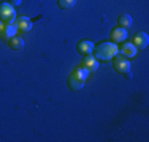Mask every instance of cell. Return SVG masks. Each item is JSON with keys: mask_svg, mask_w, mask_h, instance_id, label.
I'll return each instance as SVG.
<instances>
[{"mask_svg": "<svg viewBox=\"0 0 149 142\" xmlns=\"http://www.w3.org/2000/svg\"><path fill=\"white\" fill-rule=\"evenodd\" d=\"M118 46L114 43H102L97 48H94V54L97 60H111L118 54Z\"/></svg>", "mask_w": 149, "mask_h": 142, "instance_id": "cell-1", "label": "cell"}, {"mask_svg": "<svg viewBox=\"0 0 149 142\" xmlns=\"http://www.w3.org/2000/svg\"><path fill=\"white\" fill-rule=\"evenodd\" d=\"M87 76H89V71H87V70H84L83 66H81V68H76L72 74H70V77H68L70 90H72V92L81 90L83 85H84V82H86V79H87Z\"/></svg>", "mask_w": 149, "mask_h": 142, "instance_id": "cell-2", "label": "cell"}, {"mask_svg": "<svg viewBox=\"0 0 149 142\" xmlns=\"http://www.w3.org/2000/svg\"><path fill=\"white\" fill-rule=\"evenodd\" d=\"M133 44H135L136 49H146L148 44H149L148 33H144V32H138V33L133 37Z\"/></svg>", "mask_w": 149, "mask_h": 142, "instance_id": "cell-7", "label": "cell"}, {"mask_svg": "<svg viewBox=\"0 0 149 142\" xmlns=\"http://www.w3.org/2000/svg\"><path fill=\"white\" fill-rule=\"evenodd\" d=\"M8 44L13 51H21L24 48V40L21 37H11V38H8Z\"/></svg>", "mask_w": 149, "mask_h": 142, "instance_id": "cell-13", "label": "cell"}, {"mask_svg": "<svg viewBox=\"0 0 149 142\" xmlns=\"http://www.w3.org/2000/svg\"><path fill=\"white\" fill-rule=\"evenodd\" d=\"M16 19L15 6L10 3H0V21L5 24H11Z\"/></svg>", "mask_w": 149, "mask_h": 142, "instance_id": "cell-4", "label": "cell"}, {"mask_svg": "<svg viewBox=\"0 0 149 142\" xmlns=\"http://www.w3.org/2000/svg\"><path fill=\"white\" fill-rule=\"evenodd\" d=\"M114 70L118 71V73L120 74H124L125 77H132V73H130V62H129V59L127 57H124V55H119V57H114Z\"/></svg>", "mask_w": 149, "mask_h": 142, "instance_id": "cell-3", "label": "cell"}, {"mask_svg": "<svg viewBox=\"0 0 149 142\" xmlns=\"http://www.w3.org/2000/svg\"><path fill=\"white\" fill-rule=\"evenodd\" d=\"M81 66H83L84 70H87L89 73H94V71L98 70V60L95 59V57H92L91 54L84 55L83 62H81Z\"/></svg>", "mask_w": 149, "mask_h": 142, "instance_id": "cell-6", "label": "cell"}, {"mask_svg": "<svg viewBox=\"0 0 149 142\" xmlns=\"http://www.w3.org/2000/svg\"><path fill=\"white\" fill-rule=\"evenodd\" d=\"M22 3V0H13V5H21Z\"/></svg>", "mask_w": 149, "mask_h": 142, "instance_id": "cell-15", "label": "cell"}, {"mask_svg": "<svg viewBox=\"0 0 149 142\" xmlns=\"http://www.w3.org/2000/svg\"><path fill=\"white\" fill-rule=\"evenodd\" d=\"M17 30L16 24H5V22H0V38H11L15 37Z\"/></svg>", "mask_w": 149, "mask_h": 142, "instance_id": "cell-5", "label": "cell"}, {"mask_svg": "<svg viewBox=\"0 0 149 142\" xmlns=\"http://www.w3.org/2000/svg\"><path fill=\"white\" fill-rule=\"evenodd\" d=\"M132 24H133V19H132V16H130V14L124 13V14H120V16H119V19H118V26L119 27L129 28V27H132Z\"/></svg>", "mask_w": 149, "mask_h": 142, "instance_id": "cell-12", "label": "cell"}, {"mask_svg": "<svg viewBox=\"0 0 149 142\" xmlns=\"http://www.w3.org/2000/svg\"><path fill=\"white\" fill-rule=\"evenodd\" d=\"M16 26H17V30H21V32H30L32 30V21L26 16H21L17 19Z\"/></svg>", "mask_w": 149, "mask_h": 142, "instance_id": "cell-11", "label": "cell"}, {"mask_svg": "<svg viewBox=\"0 0 149 142\" xmlns=\"http://www.w3.org/2000/svg\"><path fill=\"white\" fill-rule=\"evenodd\" d=\"M76 2H78V0H57L59 6H60V8H63V10L73 8V6L76 5Z\"/></svg>", "mask_w": 149, "mask_h": 142, "instance_id": "cell-14", "label": "cell"}, {"mask_svg": "<svg viewBox=\"0 0 149 142\" xmlns=\"http://www.w3.org/2000/svg\"><path fill=\"white\" fill-rule=\"evenodd\" d=\"M111 38L114 43H124L127 40V30L122 27H118V28H113L111 30Z\"/></svg>", "mask_w": 149, "mask_h": 142, "instance_id": "cell-9", "label": "cell"}, {"mask_svg": "<svg viewBox=\"0 0 149 142\" xmlns=\"http://www.w3.org/2000/svg\"><path fill=\"white\" fill-rule=\"evenodd\" d=\"M120 52H122L124 57H127V59H129V57H135V55H136L138 49L135 48L133 43H124L122 48H120Z\"/></svg>", "mask_w": 149, "mask_h": 142, "instance_id": "cell-10", "label": "cell"}, {"mask_svg": "<svg viewBox=\"0 0 149 142\" xmlns=\"http://www.w3.org/2000/svg\"><path fill=\"white\" fill-rule=\"evenodd\" d=\"M76 51L79 52V54H83V55H89V54L94 52V44H92L91 41H87V40H83V41L78 43Z\"/></svg>", "mask_w": 149, "mask_h": 142, "instance_id": "cell-8", "label": "cell"}]
</instances>
